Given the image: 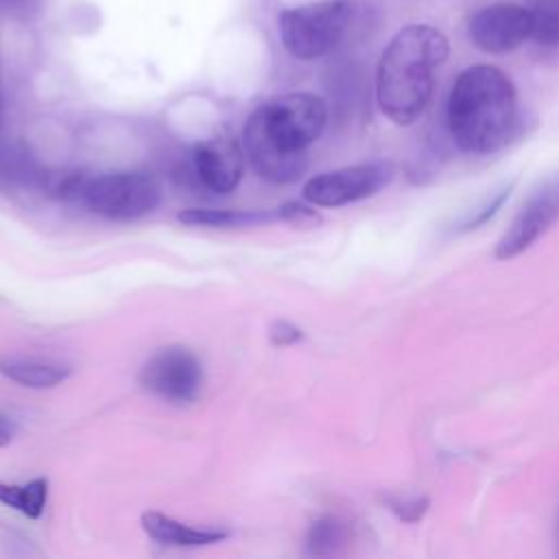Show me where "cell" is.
Segmentation results:
<instances>
[{"instance_id":"obj_1","label":"cell","mask_w":559,"mask_h":559,"mask_svg":"<svg viewBox=\"0 0 559 559\" xmlns=\"http://www.w3.org/2000/svg\"><path fill=\"white\" fill-rule=\"evenodd\" d=\"M325 122L328 107L312 92H290L262 103L245 124V151L253 170L273 183L295 181L306 170V148Z\"/></svg>"},{"instance_id":"obj_2","label":"cell","mask_w":559,"mask_h":559,"mask_svg":"<svg viewBox=\"0 0 559 559\" xmlns=\"http://www.w3.org/2000/svg\"><path fill=\"white\" fill-rule=\"evenodd\" d=\"M445 116L454 144L472 155L493 153L520 131L515 87L500 68L487 63L456 76Z\"/></svg>"},{"instance_id":"obj_3","label":"cell","mask_w":559,"mask_h":559,"mask_svg":"<svg viewBox=\"0 0 559 559\" xmlns=\"http://www.w3.org/2000/svg\"><path fill=\"white\" fill-rule=\"evenodd\" d=\"M448 50L445 35L430 24H408L393 35L376 70V98L389 120L411 124L424 114Z\"/></svg>"},{"instance_id":"obj_4","label":"cell","mask_w":559,"mask_h":559,"mask_svg":"<svg viewBox=\"0 0 559 559\" xmlns=\"http://www.w3.org/2000/svg\"><path fill=\"white\" fill-rule=\"evenodd\" d=\"M349 17V0H321L284 9L280 13L282 46L295 59H319L338 46Z\"/></svg>"},{"instance_id":"obj_5","label":"cell","mask_w":559,"mask_h":559,"mask_svg":"<svg viewBox=\"0 0 559 559\" xmlns=\"http://www.w3.org/2000/svg\"><path fill=\"white\" fill-rule=\"evenodd\" d=\"M162 186L146 173H105L85 177L79 201L111 221H135L157 207Z\"/></svg>"},{"instance_id":"obj_6","label":"cell","mask_w":559,"mask_h":559,"mask_svg":"<svg viewBox=\"0 0 559 559\" xmlns=\"http://www.w3.org/2000/svg\"><path fill=\"white\" fill-rule=\"evenodd\" d=\"M393 173L391 162H367L328 170L306 181L304 199L319 207L347 205L382 190L393 179Z\"/></svg>"},{"instance_id":"obj_7","label":"cell","mask_w":559,"mask_h":559,"mask_svg":"<svg viewBox=\"0 0 559 559\" xmlns=\"http://www.w3.org/2000/svg\"><path fill=\"white\" fill-rule=\"evenodd\" d=\"M559 218V173L539 181L496 242L493 255L511 260L537 242Z\"/></svg>"},{"instance_id":"obj_8","label":"cell","mask_w":559,"mask_h":559,"mask_svg":"<svg viewBox=\"0 0 559 559\" xmlns=\"http://www.w3.org/2000/svg\"><path fill=\"white\" fill-rule=\"evenodd\" d=\"M533 33L531 9L515 2H493L469 17V41L489 55L515 50Z\"/></svg>"},{"instance_id":"obj_9","label":"cell","mask_w":559,"mask_h":559,"mask_svg":"<svg viewBox=\"0 0 559 559\" xmlns=\"http://www.w3.org/2000/svg\"><path fill=\"white\" fill-rule=\"evenodd\" d=\"M140 380L164 400L192 402L203 384V367L190 349L164 347L142 367Z\"/></svg>"},{"instance_id":"obj_10","label":"cell","mask_w":559,"mask_h":559,"mask_svg":"<svg viewBox=\"0 0 559 559\" xmlns=\"http://www.w3.org/2000/svg\"><path fill=\"white\" fill-rule=\"evenodd\" d=\"M242 170V146L229 135L207 138L192 151V173L197 181L212 192H231L240 183Z\"/></svg>"},{"instance_id":"obj_11","label":"cell","mask_w":559,"mask_h":559,"mask_svg":"<svg viewBox=\"0 0 559 559\" xmlns=\"http://www.w3.org/2000/svg\"><path fill=\"white\" fill-rule=\"evenodd\" d=\"M142 528L162 544L170 546H201V544H212L221 542L227 537V531L218 528H194L188 524H181L164 513L157 511H146L142 515Z\"/></svg>"},{"instance_id":"obj_12","label":"cell","mask_w":559,"mask_h":559,"mask_svg":"<svg viewBox=\"0 0 559 559\" xmlns=\"http://www.w3.org/2000/svg\"><path fill=\"white\" fill-rule=\"evenodd\" d=\"M0 371L31 389H48L63 382L70 373L66 365L39 360V358H24V356H9L0 358Z\"/></svg>"},{"instance_id":"obj_13","label":"cell","mask_w":559,"mask_h":559,"mask_svg":"<svg viewBox=\"0 0 559 559\" xmlns=\"http://www.w3.org/2000/svg\"><path fill=\"white\" fill-rule=\"evenodd\" d=\"M46 170L15 142H0V181L22 188H41Z\"/></svg>"},{"instance_id":"obj_14","label":"cell","mask_w":559,"mask_h":559,"mask_svg":"<svg viewBox=\"0 0 559 559\" xmlns=\"http://www.w3.org/2000/svg\"><path fill=\"white\" fill-rule=\"evenodd\" d=\"M271 218H280L266 212H242V210H183L177 214V221L183 225H201V227H247L255 223H264Z\"/></svg>"},{"instance_id":"obj_15","label":"cell","mask_w":559,"mask_h":559,"mask_svg":"<svg viewBox=\"0 0 559 559\" xmlns=\"http://www.w3.org/2000/svg\"><path fill=\"white\" fill-rule=\"evenodd\" d=\"M48 498V480L35 478L26 485L0 483V502L17 509L26 518H39Z\"/></svg>"},{"instance_id":"obj_16","label":"cell","mask_w":559,"mask_h":559,"mask_svg":"<svg viewBox=\"0 0 559 559\" xmlns=\"http://www.w3.org/2000/svg\"><path fill=\"white\" fill-rule=\"evenodd\" d=\"M347 539V528L341 520L328 515L312 524L308 533V552L310 555H332Z\"/></svg>"},{"instance_id":"obj_17","label":"cell","mask_w":559,"mask_h":559,"mask_svg":"<svg viewBox=\"0 0 559 559\" xmlns=\"http://www.w3.org/2000/svg\"><path fill=\"white\" fill-rule=\"evenodd\" d=\"M531 15H533L531 37L544 46L559 44V0H535Z\"/></svg>"},{"instance_id":"obj_18","label":"cell","mask_w":559,"mask_h":559,"mask_svg":"<svg viewBox=\"0 0 559 559\" xmlns=\"http://www.w3.org/2000/svg\"><path fill=\"white\" fill-rule=\"evenodd\" d=\"M509 188H511V186H509ZM509 188H502L496 197H489L478 210H474V212L461 223V229H476V225L485 223V221L502 205V201L509 197Z\"/></svg>"},{"instance_id":"obj_19","label":"cell","mask_w":559,"mask_h":559,"mask_svg":"<svg viewBox=\"0 0 559 559\" xmlns=\"http://www.w3.org/2000/svg\"><path fill=\"white\" fill-rule=\"evenodd\" d=\"M277 216L290 223H301V225H310V223H319V214L301 203H286L277 210Z\"/></svg>"},{"instance_id":"obj_20","label":"cell","mask_w":559,"mask_h":559,"mask_svg":"<svg viewBox=\"0 0 559 559\" xmlns=\"http://www.w3.org/2000/svg\"><path fill=\"white\" fill-rule=\"evenodd\" d=\"M301 336H304L301 330L288 321H277L271 328V341L275 345H290V343H297Z\"/></svg>"},{"instance_id":"obj_21","label":"cell","mask_w":559,"mask_h":559,"mask_svg":"<svg viewBox=\"0 0 559 559\" xmlns=\"http://www.w3.org/2000/svg\"><path fill=\"white\" fill-rule=\"evenodd\" d=\"M428 500L426 498H413V500H404V502H393V511H397V515L404 522H415L417 518H421V513L426 511Z\"/></svg>"},{"instance_id":"obj_22","label":"cell","mask_w":559,"mask_h":559,"mask_svg":"<svg viewBox=\"0 0 559 559\" xmlns=\"http://www.w3.org/2000/svg\"><path fill=\"white\" fill-rule=\"evenodd\" d=\"M13 437V421L0 413V448L7 445Z\"/></svg>"},{"instance_id":"obj_23","label":"cell","mask_w":559,"mask_h":559,"mask_svg":"<svg viewBox=\"0 0 559 559\" xmlns=\"http://www.w3.org/2000/svg\"><path fill=\"white\" fill-rule=\"evenodd\" d=\"M0 124H2V92H0Z\"/></svg>"}]
</instances>
